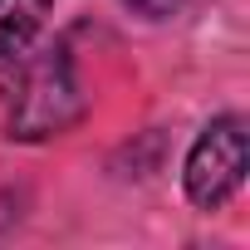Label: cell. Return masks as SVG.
Instances as JSON below:
<instances>
[{
	"label": "cell",
	"instance_id": "6da1fadb",
	"mask_svg": "<svg viewBox=\"0 0 250 250\" xmlns=\"http://www.w3.org/2000/svg\"><path fill=\"white\" fill-rule=\"evenodd\" d=\"M5 64H10V79H5V133L15 143H40V138L69 133L83 118L88 103H83L74 59H69V49L59 40L40 44V49L25 44Z\"/></svg>",
	"mask_w": 250,
	"mask_h": 250
},
{
	"label": "cell",
	"instance_id": "277c9868",
	"mask_svg": "<svg viewBox=\"0 0 250 250\" xmlns=\"http://www.w3.org/2000/svg\"><path fill=\"white\" fill-rule=\"evenodd\" d=\"M182 5L187 0H123V10H133L138 20H172L182 15Z\"/></svg>",
	"mask_w": 250,
	"mask_h": 250
},
{
	"label": "cell",
	"instance_id": "3957f363",
	"mask_svg": "<svg viewBox=\"0 0 250 250\" xmlns=\"http://www.w3.org/2000/svg\"><path fill=\"white\" fill-rule=\"evenodd\" d=\"M49 5L54 0H0V64H5L10 54H20L40 35Z\"/></svg>",
	"mask_w": 250,
	"mask_h": 250
},
{
	"label": "cell",
	"instance_id": "7a4b0ae2",
	"mask_svg": "<svg viewBox=\"0 0 250 250\" xmlns=\"http://www.w3.org/2000/svg\"><path fill=\"white\" fill-rule=\"evenodd\" d=\"M187 196L201 211H221L240 182H245V118L226 113L216 123H206V133L196 138L191 157H187Z\"/></svg>",
	"mask_w": 250,
	"mask_h": 250
}]
</instances>
